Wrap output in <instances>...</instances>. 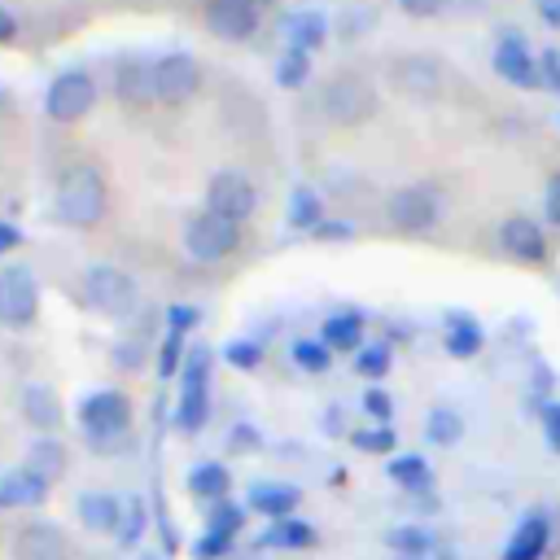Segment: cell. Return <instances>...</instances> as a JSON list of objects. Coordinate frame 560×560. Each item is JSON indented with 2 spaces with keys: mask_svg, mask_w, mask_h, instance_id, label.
Returning <instances> with one entry per match:
<instances>
[{
  "mask_svg": "<svg viewBox=\"0 0 560 560\" xmlns=\"http://www.w3.org/2000/svg\"><path fill=\"white\" fill-rule=\"evenodd\" d=\"M389 83L411 101H433L442 92V61L424 52H407L389 66Z\"/></svg>",
  "mask_w": 560,
  "mask_h": 560,
  "instance_id": "9",
  "label": "cell"
},
{
  "mask_svg": "<svg viewBox=\"0 0 560 560\" xmlns=\"http://www.w3.org/2000/svg\"><path fill=\"white\" fill-rule=\"evenodd\" d=\"M140 560H158V556H140Z\"/></svg>",
  "mask_w": 560,
  "mask_h": 560,
  "instance_id": "51",
  "label": "cell"
},
{
  "mask_svg": "<svg viewBox=\"0 0 560 560\" xmlns=\"http://www.w3.org/2000/svg\"><path fill=\"white\" fill-rule=\"evenodd\" d=\"M228 486H232V477H228L223 464H197V468L188 472V490H192L197 499H223Z\"/></svg>",
  "mask_w": 560,
  "mask_h": 560,
  "instance_id": "28",
  "label": "cell"
},
{
  "mask_svg": "<svg viewBox=\"0 0 560 560\" xmlns=\"http://www.w3.org/2000/svg\"><path fill=\"white\" fill-rule=\"evenodd\" d=\"M547 210H551V223H560V175H556L551 188H547Z\"/></svg>",
  "mask_w": 560,
  "mask_h": 560,
  "instance_id": "46",
  "label": "cell"
},
{
  "mask_svg": "<svg viewBox=\"0 0 560 560\" xmlns=\"http://www.w3.org/2000/svg\"><path fill=\"white\" fill-rule=\"evenodd\" d=\"M228 363L254 368V363H258V346H254V341H232V346H228Z\"/></svg>",
  "mask_w": 560,
  "mask_h": 560,
  "instance_id": "42",
  "label": "cell"
},
{
  "mask_svg": "<svg viewBox=\"0 0 560 560\" xmlns=\"http://www.w3.org/2000/svg\"><path fill=\"white\" fill-rule=\"evenodd\" d=\"M122 512H127V503L114 499V494H105V490H88L79 499V521L92 534H118L122 529Z\"/></svg>",
  "mask_w": 560,
  "mask_h": 560,
  "instance_id": "16",
  "label": "cell"
},
{
  "mask_svg": "<svg viewBox=\"0 0 560 560\" xmlns=\"http://www.w3.org/2000/svg\"><path fill=\"white\" fill-rule=\"evenodd\" d=\"M424 438H429L433 446H455V442L464 438V416L451 411V407H433L429 420H424Z\"/></svg>",
  "mask_w": 560,
  "mask_h": 560,
  "instance_id": "27",
  "label": "cell"
},
{
  "mask_svg": "<svg viewBox=\"0 0 560 560\" xmlns=\"http://www.w3.org/2000/svg\"><path fill=\"white\" fill-rule=\"evenodd\" d=\"M228 542H232V538L206 529V534L197 538V547H192V560H219V556H228Z\"/></svg>",
  "mask_w": 560,
  "mask_h": 560,
  "instance_id": "39",
  "label": "cell"
},
{
  "mask_svg": "<svg viewBox=\"0 0 560 560\" xmlns=\"http://www.w3.org/2000/svg\"><path fill=\"white\" fill-rule=\"evenodd\" d=\"M538 13H542L551 26H560V0H538Z\"/></svg>",
  "mask_w": 560,
  "mask_h": 560,
  "instance_id": "47",
  "label": "cell"
},
{
  "mask_svg": "<svg viewBox=\"0 0 560 560\" xmlns=\"http://www.w3.org/2000/svg\"><path fill=\"white\" fill-rule=\"evenodd\" d=\"M446 350L455 354V359H468V354H477L481 350V328H477V319L472 315H451L446 319Z\"/></svg>",
  "mask_w": 560,
  "mask_h": 560,
  "instance_id": "25",
  "label": "cell"
},
{
  "mask_svg": "<svg viewBox=\"0 0 560 560\" xmlns=\"http://www.w3.org/2000/svg\"><path fill=\"white\" fill-rule=\"evenodd\" d=\"M175 363H179V332H171V341L162 346V363H158V368H162V376H171V372H175Z\"/></svg>",
  "mask_w": 560,
  "mask_h": 560,
  "instance_id": "45",
  "label": "cell"
},
{
  "mask_svg": "<svg viewBox=\"0 0 560 560\" xmlns=\"http://www.w3.org/2000/svg\"><path fill=\"white\" fill-rule=\"evenodd\" d=\"M315 219H319V201H315L306 188L293 192V214H289V223H293V228H311Z\"/></svg>",
  "mask_w": 560,
  "mask_h": 560,
  "instance_id": "35",
  "label": "cell"
},
{
  "mask_svg": "<svg viewBox=\"0 0 560 560\" xmlns=\"http://www.w3.org/2000/svg\"><path fill=\"white\" fill-rule=\"evenodd\" d=\"M39 311V289L26 267H4L0 271V324L4 328H26Z\"/></svg>",
  "mask_w": 560,
  "mask_h": 560,
  "instance_id": "7",
  "label": "cell"
},
{
  "mask_svg": "<svg viewBox=\"0 0 560 560\" xmlns=\"http://www.w3.org/2000/svg\"><path fill=\"white\" fill-rule=\"evenodd\" d=\"M298 499H302V490L289 486V481H258L249 490V508L262 512V516H271V521H284L298 508Z\"/></svg>",
  "mask_w": 560,
  "mask_h": 560,
  "instance_id": "20",
  "label": "cell"
},
{
  "mask_svg": "<svg viewBox=\"0 0 560 560\" xmlns=\"http://www.w3.org/2000/svg\"><path fill=\"white\" fill-rule=\"evenodd\" d=\"M302 79H306V52H302V48H289V52L280 57V66H276V83L298 88Z\"/></svg>",
  "mask_w": 560,
  "mask_h": 560,
  "instance_id": "33",
  "label": "cell"
},
{
  "mask_svg": "<svg viewBox=\"0 0 560 560\" xmlns=\"http://www.w3.org/2000/svg\"><path fill=\"white\" fill-rule=\"evenodd\" d=\"M201 420H206V359L197 354L188 363V381H184V394H179V429L197 433Z\"/></svg>",
  "mask_w": 560,
  "mask_h": 560,
  "instance_id": "18",
  "label": "cell"
},
{
  "mask_svg": "<svg viewBox=\"0 0 560 560\" xmlns=\"http://www.w3.org/2000/svg\"><path fill=\"white\" fill-rule=\"evenodd\" d=\"M350 442H354L359 451H381V455H385V451H394V433H389L385 424H381V429H359Z\"/></svg>",
  "mask_w": 560,
  "mask_h": 560,
  "instance_id": "36",
  "label": "cell"
},
{
  "mask_svg": "<svg viewBox=\"0 0 560 560\" xmlns=\"http://www.w3.org/2000/svg\"><path fill=\"white\" fill-rule=\"evenodd\" d=\"M262 542H267V547H311V542H315V525H306V521H298V516H284V521H276V525L262 534Z\"/></svg>",
  "mask_w": 560,
  "mask_h": 560,
  "instance_id": "29",
  "label": "cell"
},
{
  "mask_svg": "<svg viewBox=\"0 0 560 560\" xmlns=\"http://www.w3.org/2000/svg\"><path fill=\"white\" fill-rule=\"evenodd\" d=\"M363 407L376 416V424H385V420L394 416V402H389V394H381V389H368V394H363Z\"/></svg>",
  "mask_w": 560,
  "mask_h": 560,
  "instance_id": "41",
  "label": "cell"
},
{
  "mask_svg": "<svg viewBox=\"0 0 560 560\" xmlns=\"http://www.w3.org/2000/svg\"><path fill=\"white\" fill-rule=\"evenodd\" d=\"M184 245H188V254H192L197 262H219V258H228V254L241 245V223H232V219L206 210V214H197V219L188 223Z\"/></svg>",
  "mask_w": 560,
  "mask_h": 560,
  "instance_id": "5",
  "label": "cell"
},
{
  "mask_svg": "<svg viewBox=\"0 0 560 560\" xmlns=\"http://www.w3.org/2000/svg\"><path fill=\"white\" fill-rule=\"evenodd\" d=\"M385 219H389L398 232H407V236L429 232V228L442 219V197H438L429 184H407V188L389 192V201H385Z\"/></svg>",
  "mask_w": 560,
  "mask_h": 560,
  "instance_id": "3",
  "label": "cell"
},
{
  "mask_svg": "<svg viewBox=\"0 0 560 560\" xmlns=\"http://www.w3.org/2000/svg\"><path fill=\"white\" fill-rule=\"evenodd\" d=\"M284 31L293 35V48H315V44H324V18L319 13H293L289 22H284Z\"/></svg>",
  "mask_w": 560,
  "mask_h": 560,
  "instance_id": "30",
  "label": "cell"
},
{
  "mask_svg": "<svg viewBox=\"0 0 560 560\" xmlns=\"http://www.w3.org/2000/svg\"><path fill=\"white\" fill-rule=\"evenodd\" d=\"M494 70H499L503 79L521 83V88H534V83H538V74H529V70H534V57L525 52L521 31H508V35L499 39V48H494Z\"/></svg>",
  "mask_w": 560,
  "mask_h": 560,
  "instance_id": "17",
  "label": "cell"
},
{
  "mask_svg": "<svg viewBox=\"0 0 560 560\" xmlns=\"http://www.w3.org/2000/svg\"><path fill=\"white\" fill-rule=\"evenodd\" d=\"M118 96L127 101V105H149V101H158L153 96V66H144V61H127L122 70H118Z\"/></svg>",
  "mask_w": 560,
  "mask_h": 560,
  "instance_id": "21",
  "label": "cell"
},
{
  "mask_svg": "<svg viewBox=\"0 0 560 560\" xmlns=\"http://www.w3.org/2000/svg\"><path fill=\"white\" fill-rule=\"evenodd\" d=\"M385 542H389L398 556H424V551H429V534H424L420 525H394V529L385 534Z\"/></svg>",
  "mask_w": 560,
  "mask_h": 560,
  "instance_id": "31",
  "label": "cell"
},
{
  "mask_svg": "<svg viewBox=\"0 0 560 560\" xmlns=\"http://www.w3.org/2000/svg\"><path fill=\"white\" fill-rule=\"evenodd\" d=\"M551 538H556V525L547 512H529L521 516V525L508 534L503 542V560H542L551 551Z\"/></svg>",
  "mask_w": 560,
  "mask_h": 560,
  "instance_id": "12",
  "label": "cell"
},
{
  "mask_svg": "<svg viewBox=\"0 0 560 560\" xmlns=\"http://www.w3.org/2000/svg\"><path fill=\"white\" fill-rule=\"evenodd\" d=\"M166 315H171V332H184V328L197 324V311H192V306H171Z\"/></svg>",
  "mask_w": 560,
  "mask_h": 560,
  "instance_id": "44",
  "label": "cell"
},
{
  "mask_svg": "<svg viewBox=\"0 0 560 560\" xmlns=\"http://www.w3.org/2000/svg\"><path fill=\"white\" fill-rule=\"evenodd\" d=\"M79 424H83V433H88L96 446H109V442L122 438L127 424H131V402H127V394H118V389L92 394V398L79 407Z\"/></svg>",
  "mask_w": 560,
  "mask_h": 560,
  "instance_id": "4",
  "label": "cell"
},
{
  "mask_svg": "<svg viewBox=\"0 0 560 560\" xmlns=\"http://www.w3.org/2000/svg\"><path fill=\"white\" fill-rule=\"evenodd\" d=\"M48 499V481L35 477L31 468H13L0 477V508H35Z\"/></svg>",
  "mask_w": 560,
  "mask_h": 560,
  "instance_id": "19",
  "label": "cell"
},
{
  "mask_svg": "<svg viewBox=\"0 0 560 560\" xmlns=\"http://www.w3.org/2000/svg\"><path fill=\"white\" fill-rule=\"evenodd\" d=\"M88 298H92V306H101L105 315H122V311H131V302H136V284H131V276L118 271V267H92V271H88Z\"/></svg>",
  "mask_w": 560,
  "mask_h": 560,
  "instance_id": "14",
  "label": "cell"
},
{
  "mask_svg": "<svg viewBox=\"0 0 560 560\" xmlns=\"http://www.w3.org/2000/svg\"><path fill=\"white\" fill-rule=\"evenodd\" d=\"M499 245H503L508 258H516V262H525V267H534V262L547 258V236H542V228H538L529 214L503 219V223H499Z\"/></svg>",
  "mask_w": 560,
  "mask_h": 560,
  "instance_id": "11",
  "label": "cell"
},
{
  "mask_svg": "<svg viewBox=\"0 0 560 560\" xmlns=\"http://www.w3.org/2000/svg\"><path fill=\"white\" fill-rule=\"evenodd\" d=\"M197 88H201V66L188 52H171L153 66V96L162 105H184V101H192Z\"/></svg>",
  "mask_w": 560,
  "mask_h": 560,
  "instance_id": "8",
  "label": "cell"
},
{
  "mask_svg": "<svg viewBox=\"0 0 560 560\" xmlns=\"http://www.w3.org/2000/svg\"><path fill=\"white\" fill-rule=\"evenodd\" d=\"M206 206H210L214 214L232 219V223H245V219L258 210V188H254V179L241 175V171H219V175L210 179V188H206Z\"/></svg>",
  "mask_w": 560,
  "mask_h": 560,
  "instance_id": "6",
  "label": "cell"
},
{
  "mask_svg": "<svg viewBox=\"0 0 560 560\" xmlns=\"http://www.w3.org/2000/svg\"><path fill=\"white\" fill-rule=\"evenodd\" d=\"M13 35H18V22H13V13L0 9V39H13Z\"/></svg>",
  "mask_w": 560,
  "mask_h": 560,
  "instance_id": "48",
  "label": "cell"
},
{
  "mask_svg": "<svg viewBox=\"0 0 560 560\" xmlns=\"http://www.w3.org/2000/svg\"><path fill=\"white\" fill-rule=\"evenodd\" d=\"M22 411H26V420H31L35 429H57V424H61V402H57V394H52L48 385H26Z\"/></svg>",
  "mask_w": 560,
  "mask_h": 560,
  "instance_id": "22",
  "label": "cell"
},
{
  "mask_svg": "<svg viewBox=\"0 0 560 560\" xmlns=\"http://www.w3.org/2000/svg\"><path fill=\"white\" fill-rule=\"evenodd\" d=\"M319 341H324L328 350H359V341H363V315H354V311L328 315Z\"/></svg>",
  "mask_w": 560,
  "mask_h": 560,
  "instance_id": "23",
  "label": "cell"
},
{
  "mask_svg": "<svg viewBox=\"0 0 560 560\" xmlns=\"http://www.w3.org/2000/svg\"><path fill=\"white\" fill-rule=\"evenodd\" d=\"M319 109L337 127H359V122H368L376 114V88L363 74H350V70L332 74L324 83V92H319Z\"/></svg>",
  "mask_w": 560,
  "mask_h": 560,
  "instance_id": "2",
  "label": "cell"
},
{
  "mask_svg": "<svg viewBox=\"0 0 560 560\" xmlns=\"http://www.w3.org/2000/svg\"><path fill=\"white\" fill-rule=\"evenodd\" d=\"M538 429H542L547 446L560 455V402H542V411H538Z\"/></svg>",
  "mask_w": 560,
  "mask_h": 560,
  "instance_id": "38",
  "label": "cell"
},
{
  "mask_svg": "<svg viewBox=\"0 0 560 560\" xmlns=\"http://www.w3.org/2000/svg\"><path fill=\"white\" fill-rule=\"evenodd\" d=\"M206 26L219 39H249L258 31V9H254V0H210Z\"/></svg>",
  "mask_w": 560,
  "mask_h": 560,
  "instance_id": "15",
  "label": "cell"
},
{
  "mask_svg": "<svg viewBox=\"0 0 560 560\" xmlns=\"http://www.w3.org/2000/svg\"><path fill=\"white\" fill-rule=\"evenodd\" d=\"M398 560H420V556H398Z\"/></svg>",
  "mask_w": 560,
  "mask_h": 560,
  "instance_id": "50",
  "label": "cell"
},
{
  "mask_svg": "<svg viewBox=\"0 0 560 560\" xmlns=\"http://www.w3.org/2000/svg\"><path fill=\"white\" fill-rule=\"evenodd\" d=\"M140 534H144V503H140V499H131V503H127V516H122V529H118V542H127V547H131Z\"/></svg>",
  "mask_w": 560,
  "mask_h": 560,
  "instance_id": "37",
  "label": "cell"
},
{
  "mask_svg": "<svg viewBox=\"0 0 560 560\" xmlns=\"http://www.w3.org/2000/svg\"><path fill=\"white\" fill-rule=\"evenodd\" d=\"M442 560H455V556H442Z\"/></svg>",
  "mask_w": 560,
  "mask_h": 560,
  "instance_id": "52",
  "label": "cell"
},
{
  "mask_svg": "<svg viewBox=\"0 0 560 560\" xmlns=\"http://www.w3.org/2000/svg\"><path fill=\"white\" fill-rule=\"evenodd\" d=\"M57 214L74 228H96L105 219V179L92 166H74L57 184Z\"/></svg>",
  "mask_w": 560,
  "mask_h": 560,
  "instance_id": "1",
  "label": "cell"
},
{
  "mask_svg": "<svg viewBox=\"0 0 560 560\" xmlns=\"http://www.w3.org/2000/svg\"><path fill=\"white\" fill-rule=\"evenodd\" d=\"M354 368H359L363 376H385V372H389V350H385V346H363L359 359H354Z\"/></svg>",
  "mask_w": 560,
  "mask_h": 560,
  "instance_id": "34",
  "label": "cell"
},
{
  "mask_svg": "<svg viewBox=\"0 0 560 560\" xmlns=\"http://www.w3.org/2000/svg\"><path fill=\"white\" fill-rule=\"evenodd\" d=\"M389 477H394L402 490H411V494L433 490V472H429V464H424L420 455H398V459H389Z\"/></svg>",
  "mask_w": 560,
  "mask_h": 560,
  "instance_id": "26",
  "label": "cell"
},
{
  "mask_svg": "<svg viewBox=\"0 0 560 560\" xmlns=\"http://www.w3.org/2000/svg\"><path fill=\"white\" fill-rule=\"evenodd\" d=\"M241 521H245V512H241V508H219V512L210 516V529H214V534H223V538H232V534L241 529Z\"/></svg>",
  "mask_w": 560,
  "mask_h": 560,
  "instance_id": "40",
  "label": "cell"
},
{
  "mask_svg": "<svg viewBox=\"0 0 560 560\" xmlns=\"http://www.w3.org/2000/svg\"><path fill=\"white\" fill-rule=\"evenodd\" d=\"M26 468H31L35 477H44V481H57V477L66 472V446L52 442V438L31 442V451H26Z\"/></svg>",
  "mask_w": 560,
  "mask_h": 560,
  "instance_id": "24",
  "label": "cell"
},
{
  "mask_svg": "<svg viewBox=\"0 0 560 560\" xmlns=\"http://www.w3.org/2000/svg\"><path fill=\"white\" fill-rule=\"evenodd\" d=\"M13 241H18V232H13V228H0V249H9Z\"/></svg>",
  "mask_w": 560,
  "mask_h": 560,
  "instance_id": "49",
  "label": "cell"
},
{
  "mask_svg": "<svg viewBox=\"0 0 560 560\" xmlns=\"http://www.w3.org/2000/svg\"><path fill=\"white\" fill-rule=\"evenodd\" d=\"M13 560H70V538L52 521L22 525L13 538Z\"/></svg>",
  "mask_w": 560,
  "mask_h": 560,
  "instance_id": "13",
  "label": "cell"
},
{
  "mask_svg": "<svg viewBox=\"0 0 560 560\" xmlns=\"http://www.w3.org/2000/svg\"><path fill=\"white\" fill-rule=\"evenodd\" d=\"M398 4H402V13H411V18H433V13L446 9V0H398Z\"/></svg>",
  "mask_w": 560,
  "mask_h": 560,
  "instance_id": "43",
  "label": "cell"
},
{
  "mask_svg": "<svg viewBox=\"0 0 560 560\" xmlns=\"http://www.w3.org/2000/svg\"><path fill=\"white\" fill-rule=\"evenodd\" d=\"M293 363L306 368V372H324V368L332 363V350H328L324 341H311V337H306V341L293 346Z\"/></svg>",
  "mask_w": 560,
  "mask_h": 560,
  "instance_id": "32",
  "label": "cell"
},
{
  "mask_svg": "<svg viewBox=\"0 0 560 560\" xmlns=\"http://www.w3.org/2000/svg\"><path fill=\"white\" fill-rule=\"evenodd\" d=\"M92 101H96V83H92L83 70H66V74H57L52 88H48V118L74 122V118H83V114L92 109Z\"/></svg>",
  "mask_w": 560,
  "mask_h": 560,
  "instance_id": "10",
  "label": "cell"
}]
</instances>
